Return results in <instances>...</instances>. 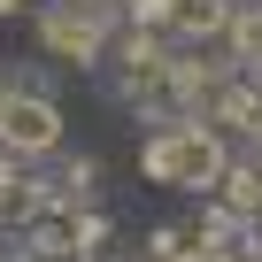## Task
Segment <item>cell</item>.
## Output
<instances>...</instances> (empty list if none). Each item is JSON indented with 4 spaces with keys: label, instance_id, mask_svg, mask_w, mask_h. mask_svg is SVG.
I'll list each match as a JSON object with an SVG mask.
<instances>
[{
    "label": "cell",
    "instance_id": "obj_1",
    "mask_svg": "<svg viewBox=\"0 0 262 262\" xmlns=\"http://www.w3.org/2000/svg\"><path fill=\"white\" fill-rule=\"evenodd\" d=\"M139 170H147L155 185H185V193H216L231 162H224V139H216V131H201V123H170V131H155V139H147Z\"/></svg>",
    "mask_w": 262,
    "mask_h": 262
},
{
    "label": "cell",
    "instance_id": "obj_2",
    "mask_svg": "<svg viewBox=\"0 0 262 262\" xmlns=\"http://www.w3.org/2000/svg\"><path fill=\"white\" fill-rule=\"evenodd\" d=\"M0 147H8L16 162L24 155H54L62 147V108L47 93H31V85H8L0 93Z\"/></svg>",
    "mask_w": 262,
    "mask_h": 262
},
{
    "label": "cell",
    "instance_id": "obj_3",
    "mask_svg": "<svg viewBox=\"0 0 262 262\" xmlns=\"http://www.w3.org/2000/svg\"><path fill=\"white\" fill-rule=\"evenodd\" d=\"M39 47H47L54 62L93 70V62H100V47H108V16H93L85 0H54V8L39 16Z\"/></svg>",
    "mask_w": 262,
    "mask_h": 262
},
{
    "label": "cell",
    "instance_id": "obj_4",
    "mask_svg": "<svg viewBox=\"0 0 262 262\" xmlns=\"http://www.w3.org/2000/svg\"><path fill=\"white\" fill-rule=\"evenodd\" d=\"M216 123L262 139V93H254V85H224V93H216Z\"/></svg>",
    "mask_w": 262,
    "mask_h": 262
},
{
    "label": "cell",
    "instance_id": "obj_5",
    "mask_svg": "<svg viewBox=\"0 0 262 262\" xmlns=\"http://www.w3.org/2000/svg\"><path fill=\"white\" fill-rule=\"evenodd\" d=\"M224 208H239V216H262V170H224Z\"/></svg>",
    "mask_w": 262,
    "mask_h": 262
},
{
    "label": "cell",
    "instance_id": "obj_6",
    "mask_svg": "<svg viewBox=\"0 0 262 262\" xmlns=\"http://www.w3.org/2000/svg\"><path fill=\"white\" fill-rule=\"evenodd\" d=\"M16 8H31V0H0V16H16Z\"/></svg>",
    "mask_w": 262,
    "mask_h": 262
}]
</instances>
